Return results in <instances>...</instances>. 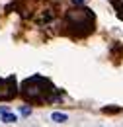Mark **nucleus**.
<instances>
[{"mask_svg": "<svg viewBox=\"0 0 123 127\" xmlns=\"http://www.w3.org/2000/svg\"><path fill=\"white\" fill-rule=\"evenodd\" d=\"M51 92H53V86L51 82L39 74L31 76V78L24 80L22 84V96L30 102H41V100H49L51 98Z\"/></svg>", "mask_w": 123, "mask_h": 127, "instance_id": "f257e3e1", "label": "nucleus"}, {"mask_svg": "<svg viewBox=\"0 0 123 127\" xmlns=\"http://www.w3.org/2000/svg\"><path fill=\"white\" fill-rule=\"evenodd\" d=\"M66 22L76 35H88L90 32H94V14L86 8L70 10L66 14Z\"/></svg>", "mask_w": 123, "mask_h": 127, "instance_id": "f03ea898", "label": "nucleus"}, {"mask_svg": "<svg viewBox=\"0 0 123 127\" xmlns=\"http://www.w3.org/2000/svg\"><path fill=\"white\" fill-rule=\"evenodd\" d=\"M16 92V78L14 76H8V78L0 80V100H12Z\"/></svg>", "mask_w": 123, "mask_h": 127, "instance_id": "7ed1b4c3", "label": "nucleus"}, {"mask_svg": "<svg viewBox=\"0 0 123 127\" xmlns=\"http://www.w3.org/2000/svg\"><path fill=\"white\" fill-rule=\"evenodd\" d=\"M51 119H53L55 123H64V121H66L68 117H66V113H61V111H53Z\"/></svg>", "mask_w": 123, "mask_h": 127, "instance_id": "20e7f679", "label": "nucleus"}, {"mask_svg": "<svg viewBox=\"0 0 123 127\" xmlns=\"http://www.w3.org/2000/svg\"><path fill=\"white\" fill-rule=\"evenodd\" d=\"M2 121H4V123H16L18 119H16L14 113H8V111H4V113H2Z\"/></svg>", "mask_w": 123, "mask_h": 127, "instance_id": "39448f33", "label": "nucleus"}, {"mask_svg": "<svg viewBox=\"0 0 123 127\" xmlns=\"http://www.w3.org/2000/svg\"><path fill=\"white\" fill-rule=\"evenodd\" d=\"M117 18H121V20H123V4H121V6H117Z\"/></svg>", "mask_w": 123, "mask_h": 127, "instance_id": "423d86ee", "label": "nucleus"}, {"mask_svg": "<svg viewBox=\"0 0 123 127\" xmlns=\"http://www.w3.org/2000/svg\"><path fill=\"white\" fill-rule=\"evenodd\" d=\"M30 113H31L30 108H22V115H30Z\"/></svg>", "mask_w": 123, "mask_h": 127, "instance_id": "0eeeda50", "label": "nucleus"}, {"mask_svg": "<svg viewBox=\"0 0 123 127\" xmlns=\"http://www.w3.org/2000/svg\"><path fill=\"white\" fill-rule=\"evenodd\" d=\"M72 2H74L76 6H82V0H72Z\"/></svg>", "mask_w": 123, "mask_h": 127, "instance_id": "6e6552de", "label": "nucleus"}, {"mask_svg": "<svg viewBox=\"0 0 123 127\" xmlns=\"http://www.w3.org/2000/svg\"><path fill=\"white\" fill-rule=\"evenodd\" d=\"M0 80H2V78H0Z\"/></svg>", "mask_w": 123, "mask_h": 127, "instance_id": "1a4fd4ad", "label": "nucleus"}]
</instances>
